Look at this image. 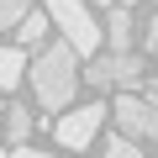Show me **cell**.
Returning <instances> with one entry per match:
<instances>
[{"mask_svg":"<svg viewBox=\"0 0 158 158\" xmlns=\"http://www.w3.org/2000/svg\"><path fill=\"white\" fill-rule=\"evenodd\" d=\"M27 79H32V90H37V106L42 111H63L79 90V53L74 42H42L37 58L27 63Z\"/></svg>","mask_w":158,"mask_h":158,"instance_id":"1","label":"cell"},{"mask_svg":"<svg viewBox=\"0 0 158 158\" xmlns=\"http://www.w3.org/2000/svg\"><path fill=\"white\" fill-rule=\"evenodd\" d=\"M106 116H111V111H106L100 100H90V106H79V111H69V116H58V127H53V137H58V148H90Z\"/></svg>","mask_w":158,"mask_h":158,"instance_id":"5","label":"cell"},{"mask_svg":"<svg viewBox=\"0 0 158 158\" xmlns=\"http://www.w3.org/2000/svg\"><path fill=\"white\" fill-rule=\"evenodd\" d=\"M48 6V16H53V27L74 42V53L79 58H95V48H100V27H95V16H90V0H42Z\"/></svg>","mask_w":158,"mask_h":158,"instance_id":"2","label":"cell"},{"mask_svg":"<svg viewBox=\"0 0 158 158\" xmlns=\"http://www.w3.org/2000/svg\"><path fill=\"white\" fill-rule=\"evenodd\" d=\"M27 79V48L16 42V48H0V90H16Z\"/></svg>","mask_w":158,"mask_h":158,"instance_id":"8","label":"cell"},{"mask_svg":"<svg viewBox=\"0 0 158 158\" xmlns=\"http://www.w3.org/2000/svg\"><path fill=\"white\" fill-rule=\"evenodd\" d=\"M85 79L95 90H142V79H148V69H142V58H132V48L127 53H100V58H90V69H85Z\"/></svg>","mask_w":158,"mask_h":158,"instance_id":"3","label":"cell"},{"mask_svg":"<svg viewBox=\"0 0 158 158\" xmlns=\"http://www.w3.org/2000/svg\"><path fill=\"white\" fill-rule=\"evenodd\" d=\"M48 27H53V16H48V11H27L11 32H16V42H21V48H42V42H48Z\"/></svg>","mask_w":158,"mask_h":158,"instance_id":"6","label":"cell"},{"mask_svg":"<svg viewBox=\"0 0 158 158\" xmlns=\"http://www.w3.org/2000/svg\"><path fill=\"white\" fill-rule=\"evenodd\" d=\"M0 116H6V111H0Z\"/></svg>","mask_w":158,"mask_h":158,"instance_id":"15","label":"cell"},{"mask_svg":"<svg viewBox=\"0 0 158 158\" xmlns=\"http://www.w3.org/2000/svg\"><path fill=\"white\" fill-rule=\"evenodd\" d=\"M27 11H32V0H0V32H11Z\"/></svg>","mask_w":158,"mask_h":158,"instance_id":"11","label":"cell"},{"mask_svg":"<svg viewBox=\"0 0 158 158\" xmlns=\"http://www.w3.org/2000/svg\"><path fill=\"white\" fill-rule=\"evenodd\" d=\"M0 127H6V142H11V148H21V142L32 137V111H27V106H11L6 116H0Z\"/></svg>","mask_w":158,"mask_h":158,"instance_id":"9","label":"cell"},{"mask_svg":"<svg viewBox=\"0 0 158 158\" xmlns=\"http://www.w3.org/2000/svg\"><path fill=\"white\" fill-rule=\"evenodd\" d=\"M106 153H111V158H137L142 142H137L132 132H111V137H106Z\"/></svg>","mask_w":158,"mask_h":158,"instance_id":"10","label":"cell"},{"mask_svg":"<svg viewBox=\"0 0 158 158\" xmlns=\"http://www.w3.org/2000/svg\"><path fill=\"white\" fill-rule=\"evenodd\" d=\"M90 6H100V0H90Z\"/></svg>","mask_w":158,"mask_h":158,"instance_id":"14","label":"cell"},{"mask_svg":"<svg viewBox=\"0 0 158 158\" xmlns=\"http://www.w3.org/2000/svg\"><path fill=\"white\" fill-rule=\"evenodd\" d=\"M121 6H137V0H121Z\"/></svg>","mask_w":158,"mask_h":158,"instance_id":"13","label":"cell"},{"mask_svg":"<svg viewBox=\"0 0 158 158\" xmlns=\"http://www.w3.org/2000/svg\"><path fill=\"white\" fill-rule=\"evenodd\" d=\"M106 37H111V48H116V53H127V48H132V6H121V0L111 6V16H106Z\"/></svg>","mask_w":158,"mask_h":158,"instance_id":"7","label":"cell"},{"mask_svg":"<svg viewBox=\"0 0 158 158\" xmlns=\"http://www.w3.org/2000/svg\"><path fill=\"white\" fill-rule=\"evenodd\" d=\"M111 121L121 132H132L137 142H158V100L137 95V90H121L116 106H111Z\"/></svg>","mask_w":158,"mask_h":158,"instance_id":"4","label":"cell"},{"mask_svg":"<svg viewBox=\"0 0 158 158\" xmlns=\"http://www.w3.org/2000/svg\"><path fill=\"white\" fill-rule=\"evenodd\" d=\"M148 53L158 58V16H153V27H148Z\"/></svg>","mask_w":158,"mask_h":158,"instance_id":"12","label":"cell"}]
</instances>
